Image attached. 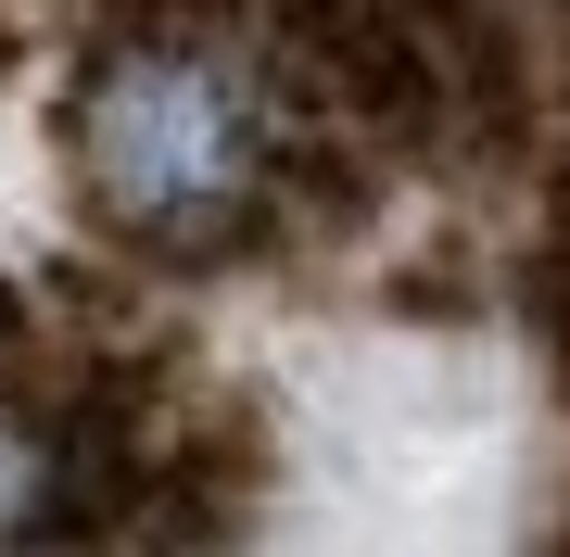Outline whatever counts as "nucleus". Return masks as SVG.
<instances>
[{"mask_svg": "<svg viewBox=\"0 0 570 557\" xmlns=\"http://www.w3.org/2000/svg\"><path fill=\"white\" fill-rule=\"evenodd\" d=\"M279 140H266L254 77L228 63V39H115L77 89V190L115 241L140 253H204L254 241Z\"/></svg>", "mask_w": 570, "mask_h": 557, "instance_id": "f257e3e1", "label": "nucleus"}]
</instances>
